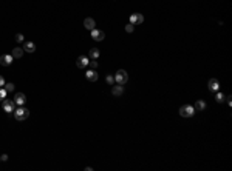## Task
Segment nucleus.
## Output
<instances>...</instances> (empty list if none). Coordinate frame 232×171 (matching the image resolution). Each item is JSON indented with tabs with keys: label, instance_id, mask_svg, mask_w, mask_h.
<instances>
[{
	"label": "nucleus",
	"instance_id": "nucleus-2",
	"mask_svg": "<svg viewBox=\"0 0 232 171\" xmlns=\"http://www.w3.org/2000/svg\"><path fill=\"white\" fill-rule=\"evenodd\" d=\"M127 80H129V74H127V71H126V70H119L118 73H116V76H114V82L118 83V85H126V83H127Z\"/></svg>",
	"mask_w": 232,
	"mask_h": 171
},
{
	"label": "nucleus",
	"instance_id": "nucleus-1",
	"mask_svg": "<svg viewBox=\"0 0 232 171\" xmlns=\"http://www.w3.org/2000/svg\"><path fill=\"white\" fill-rule=\"evenodd\" d=\"M28 116H30V111L27 109V108H17V109H14V119L16 120H19V122H23V120H27L28 119Z\"/></svg>",
	"mask_w": 232,
	"mask_h": 171
},
{
	"label": "nucleus",
	"instance_id": "nucleus-17",
	"mask_svg": "<svg viewBox=\"0 0 232 171\" xmlns=\"http://www.w3.org/2000/svg\"><path fill=\"white\" fill-rule=\"evenodd\" d=\"M99 54H101V53H99L97 48H91V50H90V57H91V59L97 60V59H99Z\"/></svg>",
	"mask_w": 232,
	"mask_h": 171
},
{
	"label": "nucleus",
	"instance_id": "nucleus-6",
	"mask_svg": "<svg viewBox=\"0 0 232 171\" xmlns=\"http://www.w3.org/2000/svg\"><path fill=\"white\" fill-rule=\"evenodd\" d=\"M88 63H90V59H88L87 56H79V57L76 59V65H77V68H87V66H88Z\"/></svg>",
	"mask_w": 232,
	"mask_h": 171
},
{
	"label": "nucleus",
	"instance_id": "nucleus-4",
	"mask_svg": "<svg viewBox=\"0 0 232 171\" xmlns=\"http://www.w3.org/2000/svg\"><path fill=\"white\" fill-rule=\"evenodd\" d=\"M193 114H195V109L192 105H183L180 108V116H183V117H192Z\"/></svg>",
	"mask_w": 232,
	"mask_h": 171
},
{
	"label": "nucleus",
	"instance_id": "nucleus-23",
	"mask_svg": "<svg viewBox=\"0 0 232 171\" xmlns=\"http://www.w3.org/2000/svg\"><path fill=\"white\" fill-rule=\"evenodd\" d=\"M6 97V89L5 88H0V100H3Z\"/></svg>",
	"mask_w": 232,
	"mask_h": 171
},
{
	"label": "nucleus",
	"instance_id": "nucleus-20",
	"mask_svg": "<svg viewBox=\"0 0 232 171\" xmlns=\"http://www.w3.org/2000/svg\"><path fill=\"white\" fill-rule=\"evenodd\" d=\"M88 66H90L91 70H96V68H97V62H96L94 59H91V60H90V63H88Z\"/></svg>",
	"mask_w": 232,
	"mask_h": 171
},
{
	"label": "nucleus",
	"instance_id": "nucleus-10",
	"mask_svg": "<svg viewBox=\"0 0 232 171\" xmlns=\"http://www.w3.org/2000/svg\"><path fill=\"white\" fill-rule=\"evenodd\" d=\"M85 79H87L88 82H96V80L99 79V74L96 73V70H88L87 74H85Z\"/></svg>",
	"mask_w": 232,
	"mask_h": 171
},
{
	"label": "nucleus",
	"instance_id": "nucleus-13",
	"mask_svg": "<svg viewBox=\"0 0 232 171\" xmlns=\"http://www.w3.org/2000/svg\"><path fill=\"white\" fill-rule=\"evenodd\" d=\"M207 85H209V89H210V91H218V88H220V83H218L217 79H210Z\"/></svg>",
	"mask_w": 232,
	"mask_h": 171
},
{
	"label": "nucleus",
	"instance_id": "nucleus-8",
	"mask_svg": "<svg viewBox=\"0 0 232 171\" xmlns=\"http://www.w3.org/2000/svg\"><path fill=\"white\" fill-rule=\"evenodd\" d=\"M111 94L113 96H116V97H119V96H122L124 94V85H111Z\"/></svg>",
	"mask_w": 232,
	"mask_h": 171
},
{
	"label": "nucleus",
	"instance_id": "nucleus-15",
	"mask_svg": "<svg viewBox=\"0 0 232 171\" xmlns=\"http://www.w3.org/2000/svg\"><path fill=\"white\" fill-rule=\"evenodd\" d=\"M27 53H34L36 51V45L34 42H25V48H23Z\"/></svg>",
	"mask_w": 232,
	"mask_h": 171
},
{
	"label": "nucleus",
	"instance_id": "nucleus-19",
	"mask_svg": "<svg viewBox=\"0 0 232 171\" xmlns=\"http://www.w3.org/2000/svg\"><path fill=\"white\" fill-rule=\"evenodd\" d=\"M133 30H135V25H133V23H127V25H126V31H127V33H133Z\"/></svg>",
	"mask_w": 232,
	"mask_h": 171
},
{
	"label": "nucleus",
	"instance_id": "nucleus-12",
	"mask_svg": "<svg viewBox=\"0 0 232 171\" xmlns=\"http://www.w3.org/2000/svg\"><path fill=\"white\" fill-rule=\"evenodd\" d=\"M84 26H85V30L91 31V30H94V26H96V22H94L91 17H87V19L84 20Z\"/></svg>",
	"mask_w": 232,
	"mask_h": 171
},
{
	"label": "nucleus",
	"instance_id": "nucleus-14",
	"mask_svg": "<svg viewBox=\"0 0 232 171\" xmlns=\"http://www.w3.org/2000/svg\"><path fill=\"white\" fill-rule=\"evenodd\" d=\"M11 56H13L14 59H20V57L23 56V50H22V48H19V46H16V48L13 50Z\"/></svg>",
	"mask_w": 232,
	"mask_h": 171
},
{
	"label": "nucleus",
	"instance_id": "nucleus-24",
	"mask_svg": "<svg viewBox=\"0 0 232 171\" xmlns=\"http://www.w3.org/2000/svg\"><path fill=\"white\" fill-rule=\"evenodd\" d=\"M23 40H25V39H23V34H20V33H19V34H16V42L22 43Z\"/></svg>",
	"mask_w": 232,
	"mask_h": 171
},
{
	"label": "nucleus",
	"instance_id": "nucleus-9",
	"mask_svg": "<svg viewBox=\"0 0 232 171\" xmlns=\"http://www.w3.org/2000/svg\"><path fill=\"white\" fill-rule=\"evenodd\" d=\"M91 37H93V40H96V42H101V40H104L105 39V34H104V31H99V30H91Z\"/></svg>",
	"mask_w": 232,
	"mask_h": 171
},
{
	"label": "nucleus",
	"instance_id": "nucleus-11",
	"mask_svg": "<svg viewBox=\"0 0 232 171\" xmlns=\"http://www.w3.org/2000/svg\"><path fill=\"white\" fill-rule=\"evenodd\" d=\"M14 102H16V105H25V102H27V97H25V94L23 93H17L16 96H14Z\"/></svg>",
	"mask_w": 232,
	"mask_h": 171
},
{
	"label": "nucleus",
	"instance_id": "nucleus-3",
	"mask_svg": "<svg viewBox=\"0 0 232 171\" xmlns=\"http://www.w3.org/2000/svg\"><path fill=\"white\" fill-rule=\"evenodd\" d=\"M2 108H3L5 113L11 114V113H14V109H16V102H14L13 99H3V100H2Z\"/></svg>",
	"mask_w": 232,
	"mask_h": 171
},
{
	"label": "nucleus",
	"instance_id": "nucleus-16",
	"mask_svg": "<svg viewBox=\"0 0 232 171\" xmlns=\"http://www.w3.org/2000/svg\"><path fill=\"white\" fill-rule=\"evenodd\" d=\"M204 108H206V103H204L203 100H197V103H195L193 109H195V111H203Z\"/></svg>",
	"mask_w": 232,
	"mask_h": 171
},
{
	"label": "nucleus",
	"instance_id": "nucleus-22",
	"mask_svg": "<svg viewBox=\"0 0 232 171\" xmlns=\"http://www.w3.org/2000/svg\"><path fill=\"white\" fill-rule=\"evenodd\" d=\"M215 100H217L218 103H223V100H224V96H223L221 93H218V94H217V97H215Z\"/></svg>",
	"mask_w": 232,
	"mask_h": 171
},
{
	"label": "nucleus",
	"instance_id": "nucleus-25",
	"mask_svg": "<svg viewBox=\"0 0 232 171\" xmlns=\"http://www.w3.org/2000/svg\"><path fill=\"white\" fill-rule=\"evenodd\" d=\"M6 160H8V156H6V154H3L2 157H0V162H6Z\"/></svg>",
	"mask_w": 232,
	"mask_h": 171
},
{
	"label": "nucleus",
	"instance_id": "nucleus-26",
	"mask_svg": "<svg viewBox=\"0 0 232 171\" xmlns=\"http://www.w3.org/2000/svg\"><path fill=\"white\" fill-rule=\"evenodd\" d=\"M2 86H5V79L0 76V88H2Z\"/></svg>",
	"mask_w": 232,
	"mask_h": 171
},
{
	"label": "nucleus",
	"instance_id": "nucleus-18",
	"mask_svg": "<svg viewBox=\"0 0 232 171\" xmlns=\"http://www.w3.org/2000/svg\"><path fill=\"white\" fill-rule=\"evenodd\" d=\"M14 83L11 82V83H5V89H6V93H11V91H14Z\"/></svg>",
	"mask_w": 232,
	"mask_h": 171
},
{
	"label": "nucleus",
	"instance_id": "nucleus-7",
	"mask_svg": "<svg viewBox=\"0 0 232 171\" xmlns=\"http://www.w3.org/2000/svg\"><path fill=\"white\" fill-rule=\"evenodd\" d=\"M143 22H144V16H143V14L135 13V14L130 16V23H133V25H141Z\"/></svg>",
	"mask_w": 232,
	"mask_h": 171
},
{
	"label": "nucleus",
	"instance_id": "nucleus-21",
	"mask_svg": "<svg viewBox=\"0 0 232 171\" xmlns=\"http://www.w3.org/2000/svg\"><path fill=\"white\" fill-rule=\"evenodd\" d=\"M105 80H107V83H108V85H114V77H113V76H110V74H108V76L105 77Z\"/></svg>",
	"mask_w": 232,
	"mask_h": 171
},
{
	"label": "nucleus",
	"instance_id": "nucleus-5",
	"mask_svg": "<svg viewBox=\"0 0 232 171\" xmlns=\"http://www.w3.org/2000/svg\"><path fill=\"white\" fill-rule=\"evenodd\" d=\"M13 56L11 54H2L0 56V65L2 66H10L11 63H13Z\"/></svg>",
	"mask_w": 232,
	"mask_h": 171
}]
</instances>
